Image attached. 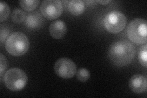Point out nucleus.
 <instances>
[{
  "label": "nucleus",
  "mask_w": 147,
  "mask_h": 98,
  "mask_svg": "<svg viewBox=\"0 0 147 98\" xmlns=\"http://www.w3.org/2000/svg\"><path fill=\"white\" fill-rule=\"evenodd\" d=\"M43 18L40 13L34 12L27 16L25 20V25L30 29H37L42 25Z\"/></svg>",
  "instance_id": "9d476101"
},
{
  "label": "nucleus",
  "mask_w": 147,
  "mask_h": 98,
  "mask_svg": "<svg viewBox=\"0 0 147 98\" xmlns=\"http://www.w3.org/2000/svg\"><path fill=\"white\" fill-rule=\"evenodd\" d=\"M0 22L2 23L7 19L10 14V7L6 3L3 1L0 3Z\"/></svg>",
  "instance_id": "4468645a"
},
{
  "label": "nucleus",
  "mask_w": 147,
  "mask_h": 98,
  "mask_svg": "<svg viewBox=\"0 0 147 98\" xmlns=\"http://www.w3.org/2000/svg\"><path fill=\"white\" fill-rule=\"evenodd\" d=\"M77 78L82 82L88 80L90 78V72L86 68H80L76 72Z\"/></svg>",
  "instance_id": "2eb2a0df"
},
{
  "label": "nucleus",
  "mask_w": 147,
  "mask_h": 98,
  "mask_svg": "<svg viewBox=\"0 0 147 98\" xmlns=\"http://www.w3.org/2000/svg\"><path fill=\"white\" fill-rule=\"evenodd\" d=\"M68 9L72 15H81L85 10V3L81 0H72L68 3Z\"/></svg>",
  "instance_id": "9b49d317"
},
{
  "label": "nucleus",
  "mask_w": 147,
  "mask_h": 98,
  "mask_svg": "<svg viewBox=\"0 0 147 98\" xmlns=\"http://www.w3.org/2000/svg\"><path fill=\"white\" fill-rule=\"evenodd\" d=\"M28 82L26 73L20 68H13L4 74V82L9 90L12 91L22 90L25 87Z\"/></svg>",
  "instance_id": "20e7f679"
},
{
  "label": "nucleus",
  "mask_w": 147,
  "mask_h": 98,
  "mask_svg": "<svg viewBox=\"0 0 147 98\" xmlns=\"http://www.w3.org/2000/svg\"><path fill=\"white\" fill-rule=\"evenodd\" d=\"M136 55L134 46L129 42L118 41L109 49V57L110 61L117 66H125L129 64Z\"/></svg>",
  "instance_id": "f257e3e1"
},
{
  "label": "nucleus",
  "mask_w": 147,
  "mask_h": 98,
  "mask_svg": "<svg viewBox=\"0 0 147 98\" xmlns=\"http://www.w3.org/2000/svg\"><path fill=\"white\" fill-rule=\"evenodd\" d=\"M40 1L38 0H23L19 1L20 6L26 11H33L38 6Z\"/></svg>",
  "instance_id": "ddd939ff"
},
{
  "label": "nucleus",
  "mask_w": 147,
  "mask_h": 98,
  "mask_svg": "<svg viewBox=\"0 0 147 98\" xmlns=\"http://www.w3.org/2000/svg\"><path fill=\"white\" fill-rule=\"evenodd\" d=\"M12 21L15 23H21L26 20L25 12L20 9L16 8L13 10L11 15Z\"/></svg>",
  "instance_id": "f8f14e48"
},
{
  "label": "nucleus",
  "mask_w": 147,
  "mask_h": 98,
  "mask_svg": "<svg viewBox=\"0 0 147 98\" xmlns=\"http://www.w3.org/2000/svg\"><path fill=\"white\" fill-rule=\"evenodd\" d=\"M126 23V17L124 14L119 11L109 12L104 20L105 30L113 34H117L122 31L125 29Z\"/></svg>",
  "instance_id": "39448f33"
},
{
  "label": "nucleus",
  "mask_w": 147,
  "mask_h": 98,
  "mask_svg": "<svg viewBox=\"0 0 147 98\" xmlns=\"http://www.w3.org/2000/svg\"><path fill=\"white\" fill-rule=\"evenodd\" d=\"M96 2L101 4H103V5H105V4H107L109 3H110L111 2V1H96Z\"/></svg>",
  "instance_id": "6ab92c4d"
},
{
  "label": "nucleus",
  "mask_w": 147,
  "mask_h": 98,
  "mask_svg": "<svg viewBox=\"0 0 147 98\" xmlns=\"http://www.w3.org/2000/svg\"><path fill=\"white\" fill-rule=\"evenodd\" d=\"M127 34L132 43L140 45L147 42V23L143 18H135L127 26Z\"/></svg>",
  "instance_id": "7ed1b4c3"
},
{
  "label": "nucleus",
  "mask_w": 147,
  "mask_h": 98,
  "mask_svg": "<svg viewBox=\"0 0 147 98\" xmlns=\"http://www.w3.org/2000/svg\"><path fill=\"white\" fill-rule=\"evenodd\" d=\"M147 46L144 44L140 48L139 59L140 64L145 68L147 67Z\"/></svg>",
  "instance_id": "dca6fc26"
},
{
  "label": "nucleus",
  "mask_w": 147,
  "mask_h": 98,
  "mask_svg": "<svg viewBox=\"0 0 147 98\" xmlns=\"http://www.w3.org/2000/svg\"><path fill=\"white\" fill-rule=\"evenodd\" d=\"M1 56V59H0V61H1V67H0V74H1V76H3V74L4 72L6 71L7 66H8V62L7 61V59L6 57L1 53L0 55Z\"/></svg>",
  "instance_id": "f3484780"
},
{
  "label": "nucleus",
  "mask_w": 147,
  "mask_h": 98,
  "mask_svg": "<svg viewBox=\"0 0 147 98\" xmlns=\"http://www.w3.org/2000/svg\"><path fill=\"white\" fill-rule=\"evenodd\" d=\"M49 33L52 38L56 39H61L65 36L67 31V26L65 22L62 20L53 22L49 26Z\"/></svg>",
  "instance_id": "1a4fd4ad"
},
{
  "label": "nucleus",
  "mask_w": 147,
  "mask_h": 98,
  "mask_svg": "<svg viewBox=\"0 0 147 98\" xmlns=\"http://www.w3.org/2000/svg\"><path fill=\"white\" fill-rule=\"evenodd\" d=\"M11 32V31L9 30V29L7 28V27L1 26V44H3V42L6 39L7 37L9 35V32Z\"/></svg>",
  "instance_id": "a211bd4d"
},
{
  "label": "nucleus",
  "mask_w": 147,
  "mask_h": 98,
  "mask_svg": "<svg viewBox=\"0 0 147 98\" xmlns=\"http://www.w3.org/2000/svg\"><path fill=\"white\" fill-rule=\"evenodd\" d=\"M54 70L57 75L63 78H71L77 72V66L75 63L67 58L58 59L54 66Z\"/></svg>",
  "instance_id": "423d86ee"
},
{
  "label": "nucleus",
  "mask_w": 147,
  "mask_h": 98,
  "mask_svg": "<svg viewBox=\"0 0 147 98\" xmlns=\"http://www.w3.org/2000/svg\"><path fill=\"white\" fill-rule=\"evenodd\" d=\"M40 12L47 19L52 20L61 16L63 11L62 2L58 0H45L40 5Z\"/></svg>",
  "instance_id": "0eeeda50"
},
{
  "label": "nucleus",
  "mask_w": 147,
  "mask_h": 98,
  "mask_svg": "<svg viewBox=\"0 0 147 98\" xmlns=\"http://www.w3.org/2000/svg\"><path fill=\"white\" fill-rule=\"evenodd\" d=\"M30 47L28 37L22 32H16L9 36L6 42L7 52L13 57H20L25 54Z\"/></svg>",
  "instance_id": "f03ea898"
},
{
  "label": "nucleus",
  "mask_w": 147,
  "mask_h": 98,
  "mask_svg": "<svg viewBox=\"0 0 147 98\" xmlns=\"http://www.w3.org/2000/svg\"><path fill=\"white\" fill-rule=\"evenodd\" d=\"M129 85L132 92L139 94L146 90V78L141 74H136L131 78Z\"/></svg>",
  "instance_id": "6e6552de"
}]
</instances>
